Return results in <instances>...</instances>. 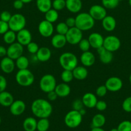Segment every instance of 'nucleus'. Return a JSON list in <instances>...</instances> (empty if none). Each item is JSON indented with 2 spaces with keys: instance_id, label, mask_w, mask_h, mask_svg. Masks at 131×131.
<instances>
[{
  "instance_id": "6",
  "label": "nucleus",
  "mask_w": 131,
  "mask_h": 131,
  "mask_svg": "<svg viewBox=\"0 0 131 131\" xmlns=\"http://www.w3.org/2000/svg\"><path fill=\"white\" fill-rule=\"evenodd\" d=\"M56 86V79L51 74H45L40 80L39 87L44 93H48V92L55 90Z\"/></svg>"
},
{
  "instance_id": "25",
  "label": "nucleus",
  "mask_w": 131,
  "mask_h": 131,
  "mask_svg": "<svg viewBox=\"0 0 131 131\" xmlns=\"http://www.w3.org/2000/svg\"><path fill=\"white\" fill-rule=\"evenodd\" d=\"M14 101V97L10 93L5 90L0 93V105L2 106L10 107Z\"/></svg>"
},
{
  "instance_id": "8",
  "label": "nucleus",
  "mask_w": 131,
  "mask_h": 131,
  "mask_svg": "<svg viewBox=\"0 0 131 131\" xmlns=\"http://www.w3.org/2000/svg\"><path fill=\"white\" fill-rule=\"evenodd\" d=\"M65 36L67 42L71 45L78 44L83 38L82 31L76 26L69 28Z\"/></svg>"
},
{
  "instance_id": "39",
  "label": "nucleus",
  "mask_w": 131,
  "mask_h": 131,
  "mask_svg": "<svg viewBox=\"0 0 131 131\" xmlns=\"http://www.w3.org/2000/svg\"><path fill=\"white\" fill-rule=\"evenodd\" d=\"M118 131H131V122L128 120H124L119 123L118 127Z\"/></svg>"
},
{
  "instance_id": "58",
  "label": "nucleus",
  "mask_w": 131,
  "mask_h": 131,
  "mask_svg": "<svg viewBox=\"0 0 131 131\" xmlns=\"http://www.w3.org/2000/svg\"><path fill=\"white\" fill-rule=\"evenodd\" d=\"M128 4H129L130 6H131V0H128Z\"/></svg>"
},
{
  "instance_id": "35",
  "label": "nucleus",
  "mask_w": 131,
  "mask_h": 131,
  "mask_svg": "<svg viewBox=\"0 0 131 131\" xmlns=\"http://www.w3.org/2000/svg\"><path fill=\"white\" fill-rule=\"evenodd\" d=\"M121 0H101L102 5L106 9H114L118 6Z\"/></svg>"
},
{
  "instance_id": "10",
  "label": "nucleus",
  "mask_w": 131,
  "mask_h": 131,
  "mask_svg": "<svg viewBox=\"0 0 131 131\" xmlns=\"http://www.w3.org/2000/svg\"><path fill=\"white\" fill-rule=\"evenodd\" d=\"M24 48L23 46H22L19 42H14L12 44L9 45L7 48V54L6 56L9 57L12 60H15L23 55Z\"/></svg>"
},
{
  "instance_id": "40",
  "label": "nucleus",
  "mask_w": 131,
  "mask_h": 131,
  "mask_svg": "<svg viewBox=\"0 0 131 131\" xmlns=\"http://www.w3.org/2000/svg\"><path fill=\"white\" fill-rule=\"evenodd\" d=\"M79 48L82 52H86V51H89V49L91 47L90 46L89 42L88 39H86V38H82L79 43H78Z\"/></svg>"
},
{
  "instance_id": "37",
  "label": "nucleus",
  "mask_w": 131,
  "mask_h": 131,
  "mask_svg": "<svg viewBox=\"0 0 131 131\" xmlns=\"http://www.w3.org/2000/svg\"><path fill=\"white\" fill-rule=\"evenodd\" d=\"M52 8L57 11H60L66 8V0H53Z\"/></svg>"
},
{
  "instance_id": "46",
  "label": "nucleus",
  "mask_w": 131,
  "mask_h": 131,
  "mask_svg": "<svg viewBox=\"0 0 131 131\" xmlns=\"http://www.w3.org/2000/svg\"><path fill=\"white\" fill-rule=\"evenodd\" d=\"M11 17V14L8 11H3L0 14V20L6 22V23H8Z\"/></svg>"
},
{
  "instance_id": "50",
  "label": "nucleus",
  "mask_w": 131,
  "mask_h": 131,
  "mask_svg": "<svg viewBox=\"0 0 131 131\" xmlns=\"http://www.w3.org/2000/svg\"><path fill=\"white\" fill-rule=\"evenodd\" d=\"M24 4V3L21 0H15L13 3V6L14 8L17 9V10H20V9L23 8Z\"/></svg>"
},
{
  "instance_id": "26",
  "label": "nucleus",
  "mask_w": 131,
  "mask_h": 131,
  "mask_svg": "<svg viewBox=\"0 0 131 131\" xmlns=\"http://www.w3.org/2000/svg\"><path fill=\"white\" fill-rule=\"evenodd\" d=\"M72 72L74 78L77 80H83L88 75V71L84 66L76 67Z\"/></svg>"
},
{
  "instance_id": "17",
  "label": "nucleus",
  "mask_w": 131,
  "mask_h": 131,
  "mask_svg": "<svg viewBox=\"0 0 131 131\" xmlns=\"http://www.w3.org/2000/svg\"><path fill=\"white\" fill-rule=\"evenodd\" d=\"M87 39L89 42L91 47L96 49L102 46L104 43V38L100 33L96 32L91 33Z\"/></svg>"
},
{
  "instance_id": "2",
  "label": "nucleus",
  "mask_w": 131,
  "mask_h": 131,
  "mask_svg": "<svg viewBox=\"0 0 131 131\" xmlns=\"http://www.w3.org/2000/svg\"><path fill=\"white\" fill-rule=\"evenodd\" d=\"M75 26L82 31H89L95 26V20L89 13L82 12L75 17Z\"/></svg>"
},
{
  "instance_id": "45",
  "label": "nucleus",
  "mask_w": 131,
  "mask_h": 131,
  "mask_svg": "<svg viewBox=\"0 0 131 131\" xmlns=\"http://www.w3.org/2000/svg\"><path fill=\"white\" fill-rule=\"evenodd\" d=\"M8 23L0 20V35H3L9 30Z\"/></svg>"
},
{
  "instance_id": "16",
  "label": "nucleus",
  "mask_w": 131,
  "mask_h": 131,
  "mask_svg": "<svg viewBox=\"0 0 131 131\" xmlns=\"http://www.w3.org/2000/svg\"><path fill=\"white\" fill-rule=\"evenodd\" d=\"M15 63L14 60L8 56L3 58L0 62V68L1 70L5 74H10L14 70Z\"/></svg>"
},
{
  "instance_id": "15",
  "label": "nucleus",
  "mask_w": 131,
  "mask_h": 131,
  "mask_svg": "<svg viewBox=\"0 0 131 131\" xmlns=\"http://www.w3.org/2000/svg\"><path fill=\"white\" fill-rule=\"evenodd\" d=\"M9 107L12 115L14 116H19L25 111L26 104L21 100H16L12 102Z\"/></svg>"
},
{
  "instance_id": "57",
  "label": "nucleus",
  "mask_w": 131,
  "mask_h": 131,
  "mask_svg": "<svg viewBox=\"0 0 131 131\" xmlns=\"http://www.w3.org/2000/svg\"><path fill=\"white\" fill-rule=\"evenodd\" d=\"M129 82H130V84H131V74L130 75V76H129Z\"/></svg>"
},
{
  "instance_id": "48",
  "label": "nucleus",
  "mask_w": 131,
  "mask_h": 131,
  "mask_svg": "<svg viewBox=\"0 0 131 131\" xmlns=\"http://www.w3.org/2000/svg\"><path fill=\"white\" fill-rule=\"evenodd\" d=\"M7 86V81L6 78L3 75H0V93L6 90Z\"/></svg>"
},
{
  "instance_id": "11",
  "label": "nucleus",
  "mask_w": 131,
  "mask_h": 131,
  "mask_svg": "<svg viewBox=\"0 0 131 131\" xmlns=\"http://www.w3.org/2000/svg\"><path fill=\"white\" fill-rule=\"evenodd\" d=\"M105 86L108 91L116 92L120 90L123 87V81L118 77L113 76L107 79Z\"/></svg>"
},
{
  "instance_id": "42",
  "label": "nucleus",
  "mask_w": 131,
  "mask_h": 131,
  "mask_svg": "<svg viewBox=\"0 0 131 131\" xmlns=\"http://www.w3.org/2000/svg\"><path fill=\"white\" fill-rule=\"evenodd\" d=\"M122 108L125 112L131 113V96L126 98L122 103Z\"/></svg>"
},
{
  "instance_id": "9",
  "label": "nucleus",
  "mask_w": 131,
  "mask_h": 131,
  "mask_svg": "<svg viewBox=\"0 0 131 131\" xmlns=\"http://www.w3.org/2000/svg\"><path fill=\"white\" fill-rule=\"evenodd\" d=\"M103 46L110 52H115L120 48L121 41L116 36L109 35L104 38Z\"/></svg>"
},
{
  "instance_id": "49",
  "label": "nucleus",
  "mask_w": 131,
  "mask_h": 131,
  "mask_svg": "<svg viewBox=\"0 0 131 131\" xmlns=\"http://www.w3.org/2000/svg\"><path fill=\"white\" fill-rule=\"evenodd\" d=\"M65 23L66 24V25L69 27V28H73V27L75 26V18L72 17H70L67 18L66 20Z\"/></svg>"
},
{
  "instance_id": "33",
  "label": "nucleus",
  "mask_w": 131,
  "mask_h": 131,
  "mask_svg": "<svg viewBox=\"0 0 131 131\" xmlns=\"http://www.w3.org/2000/svg\"><path fill=\"white\" fill-rule=\"evenodd\" d=\"M99 58H100V61L104 64L110 63L113 60V52L105 50L104 52L99 54Z\"/></svg>"
},
{
  "instance_id": "52",
  "label": "nucleus",
  "mask_w": 131,
  "mask_h": 131,
  "mask_svg": "<svg viewBox=\"0 0 131 131\" xmlns=\"http://www.w3.org/2000/svg\"><path fill=\"white\" fill-rule=\"evenodd\" d=\"M7 54V49L4 46H0V58H4Z\"/></svg>"
},
{
  "instance_id": "28",
  "label": "nucleus",
  "mask_w": 131,
  "mask_h": 131,
  "mask_svg": "<svg viewBox=\"0 0 131 131\" xmlns=\"http://www.w3.org/2000/svg\"><path fill=\"white\" fill-rule=\"evenodd\" d=\"M36 5L39 11L45 14L52 8V0H36Z\"/></svg>"
},
{
  "instance_id": "51",
  "label": "nucleus",
  "mask_w": 131,
  "mask_h": 131,
  "mask_svg": "<svg viewBox=\"0 0 131 131\" xmlns=\"http://www.w3.org/2000/svg\"><path fill=\"white\" fill-rule=\"evenodd\" d=\"M47 94H48V99L49 101H55L58 97L57 95L56 92H55V90L51 91V92H48Z\"/></svg>"
},
{
  "instance_id": "43",
  "label": "nucleus",
  "mask_w": 131,
  "mask_h": 131,
  "mask_svg": "<svg viewBox=\"0 0 131 131\" xmlns=\"http://www.w3.org/2000/svg\"><path fill=\"white\" fill-rule=\"evenodd\" d=\"M107 89L106 86L104 85H101L98 87L96 90V95L100 97H104L107 92Z\"/></svg>"
},
{
  "instance_id": "38",
  "label": "nucleus",
  "mask_w": 131,
  "mask_h": 131,
  "mask_svg": "<svg viewBox=\"0 0 131 131\" xmlns=\"http://www.w3.org/2000/svg\"><path fill=\"white\" fill-rule=\"evenodd\" d=\"M69 27L66 25L65 22H62V23H59L57 24L56 26V31L57 33L60 35H66L67 32L69 30Z\"/></svg>"
},
{
  "instance_id": "1",
  "label": "nucleus",
  "mask_w": 131,
  "mask_h": 131,
  "mask_svg": "<svg viewBox=\"0 0 131 131\" xmlns=\"http://www.w3.org/2000/svg\"><path fill=\"white\" fill-rule=\"evenodd\" d=\"M31 110L36 117L39 118H48L52 113L53 107L49 101L44 99H37L32 102Z\"/></svg>"
},
{
  "instance_id": "55",
  "label": "nucleus",
  "mask_w": 131,
  "mask_h": 131,
  "mask_svg": "<svg viewBox=\"0 0 131 131\" xmlns=\"http://www.w3.org/2000/svg\"><path fill=\"white\" fill-rule=\"evenodd\" d=\"M21 1H23L24 4H26V3H29L32 2L33 0H21Z\"/></svg>"
},
{
  "instance_id": "56",
  "label": "nucleus",
  "mask_w": 131,
  "mask_h": 131,
  "mask_svg": "<svg viewBox=\"0 0 131 131\" xmlns=\"http://www.w3.org/2000/svg\"><path fill=\"white\" fill-rule=\"evenodd\" d=\"M110 131H118V130L117 128H113V129H112Z\"/></svg>"
},
{
  "instance_id": "44",
  "label": "nucleus",
  "mask_w": 131,
  "mask_h": 131,
  "mask_svg": "<svg viewBox=\"0 0 131 131\" xmlns=\"http://www.w3.org/2000/svg\"><path fill=\"white\" fill-rule=\"evenodd\" d=\"M72 106H73V109L76 111H79L80 110L83 108L84 106L82 102V99H76L73 101V104H72Z\"/></svg>"
},
{
  "instance_id": "34",
  "label": "nucleus",
  "mask_w": 131,
  "mask_h": 131,
  "mask_svg": "<svg viewBox=\"0 0 131 131\" xmlns=\"http://www.w3.org/2000/svg\"><path fill=\"white\" fill-rule=\"evenodd\" d=\"M50 121L47 118H40L37 121V130L38 131H47L50 127Z\"/></svg>"
},
{
  "instance_id": "53",
  "label": "nucleus",
  "mask_w": 131,
  "mask_h": 131,
  "mask_svg": "<svg viewBox=\"0 0 131 131\" xmlns=\"http://www.w3.org/2000/svg\"><path fill=\"white\" fill-rule=\"evenodd\" d=\"M91 131H105L104 129H102V127H93L92 128Z\"/></svg>"
},
{
  "instance_id": "24",
  "label": "nucleus",
  "mask_w": 131,
  "mask_h": 131,
  "mask_svg": "<svg viewBox=\"0 0 131 131\" xmlns=\"http://www.w3.org/2000/svg\"><path fill=\"white\" fill-rule=\"evenodd\" d=\"M51 45L56 49H60L64 47L67 43L66 38L65 35L57 33L53 36L51 40Z\"/></svg>"
},
{
  "instance_id": "31",
  "label": "nucleus",
  "mask_w": 131,
  "mask_h": 131,
  "mask_svg": "<svg viewBox=\"0 0 131 131\" xmlns=\"http://www.w3.org/2000/svg\"><path fill=\"white\" fill-rule=\"evenodd\" d=\"M3 40L7 44H12V43L15 42V40H17V35L15 31L9 29L8 30L5 34H3Z\"/></svg>"
},
{
  "instance_id": "3",
  "label": "nucleus",
  "mask_w": 131,
  "mask_h": 131,
  "mask_svg": "<svg viewBox=\"0 0 131 131\" xmlns=\"http://www.w3.org/2000/svg\"><path fill=\"white\" fill-rule=\"evenodd\" d=\"M59 63L64 70H73L78 66V59L72 52H66L59 57Z\"/></svg>"
},
{
  "instance_id": "30",
  "label": "nucleus",
  "mask_w": 131,
  "mask_h": 131,
  "mask_svg": "<svg viewBox=\"0 0 131 131\" xmlns=\"http://www.w3.org/2000/svg\"><path fill=\"white\" fill-rule=\"evenodd\" d=\"M15 63L19 70H23V69H28L30 64V61L28 58L22 55L17 60H15Z\"/></svg>"
},
{
  "instance_id": "19",
  "label": "nucleus",
  "mask_w": 131,
  "mask_h": 131,
  "mask_svg": "<svg viewBox=\"0 0 131 131\" xmlns=\"http://www.w3.org/2000/svg\"><path fill=\"white\" fill-rule=\"evenodd\" d=\"M66 8L70 12L78 13L82 8L81 0H66Z\"/></svg>"
},
{
  "instance_id": "27",
  "label": "nucleus",
  "mask_w": 131,
  "mask_h": 131,
  "mask_svg": "<svg viewBox=\"0 0 131 131\" xmlns=\"http://www.w3.org/2000/svg\"><path fill=\"white\" fill-rule=\"evenodd\" d=\"M37 121L33 117H28L23 121V127L25 131H35L37 130Z\"/></svg>"
},
{
  "instance_id": "23",
  "label": "nucleus",
  "mask_w": 131,
  "mask_h": 131,
  "mask_svg": "<svg viewBox=\"0 0 131 131\" xmlns=\"http://www.w3.org/2000/svg\"><path fill=\"white\" fill-rule=\"evenodd\" d=\"M55 92H56L57 95L59 97L64 98L66 97L70 94L71 88L68 83H62L60 84H57L55 88Z\"/></svg>"
},
{
  "instance_id": "41",
  "label": "nucleus",
  "mask_w": 131,
  "mask_h": 131,
  "mask_svg": "<svg viewBox=\"0 0 131 131\" xmlns=\"http://www.w3.org/2000/svg\"><path fill=\"white\" fill-rule=\"evenodd\" d=\"M26 48L28 52L32 54H35L37 53V52L38 51L39 47L38 44H37V43L31 42L30 43H29L27 45Z\"/></svg>"
},
{
  "instance_id": "21",
  "label": "nucleus",
  "mask_w": 131,
  "mask_h": 131,
  "mask_svg": "<svg viewBox=\"0 0 131 131\" xmlns=\"http://www.w3.org/2000/svg\"><path fill=\"white\" fill-rule=\"evenodd\" d=\"M102 26L105 31L108 32H111L115 29L116 26V20L110 15H106L101 20Z\"/></svg>"
},
{
  "instance_id": "20",
  "label": "nucleus",
  "mask_w": 131,
  "mask_h": 131,
  "mask_svg": "<svg viewBox=\"0 0 131 131\" xmlns=\"http://www.w3.org/2000/svg\"><path fill=\"white\" fill-rule=\"evenodd\" d=\"M80 61L83 66L89 67L94 65L95 62V56L89 51L83 52L80 56Z\"/></svg>"
},
{
  "instance_id": "32",
  "label": "nucleus",
  "mask_w": 131,
  "mask_h": 131,
  "mask_svg": "<svg viewBox=\"0 0 131 131\" xmlns=\"http://www.w3.org/2000/svg\"><path fill=\"white\" fill-rule=\"evenodd\" d=\"M45 20L53 23L57 20L59 18V13L58 11L55 10V9L51 8L45 13Z\"/></svg>"
},
{
  "instance_id": "13",
  "label": "nucleus",
  "mask_w": 131,
  "mask_h": 131,
  "mask_svg": "<svg viewBox=\"0 0 131 131\" xmlns=\"http://www.w3.org/2000/svg\"><path fill=\"white\" fill-rule=\"evenodd\" d=\"M38 31L42 37H45V38H48L51 37L54 31L53 23L46 20H42L39 24Z\"/></svg>"
},
{
  "instance_id": "7",
  "label": "nucleus",
  "mask_w": 131,
  "mask_h": 131,
  "mask_svg": "<svg viewBox=\"0 0 131 131\" xmlns=\"http://www.w3.org/2000/svg\"><path fill=\"white\" fill-rule=\"evenodd\" d=\"M9 29L15 33L25 28L26 20L25 17L21 14H15L12 15L8 23Z\"/></svg>"
},
{
  "instance_id": "54",
  "label": "nucleus",
  "mask_w": 131,
  "mask_h": 131,
  "mask_svg": "<svg viewBox=\"0 0 131 131\" xmlns=\"http://www.w3.org/2000/svg\"><path fill=\"white\" fill-rule=\"evenodd\" d=\"M79 113H80L81 114V115H82V116H83V115H86V110H85V109H84V108H82V110H80V111H79Z\"/></svg>"
},
{
  "instance_id": "36",
  "label": "nucleus",
  "mask_w": 131,
  "mask_h": 131,
  "mask_svg": "<svg viewBox=\"0 0 131 131\" xmlns=\"http://www.w3.org/2000/svg\"><path fill=\"white\" fill-rule=\"evenodd\" d=\"M61 79L64 83H69L72 81L74 77H73V72L72 70H64V71L61 74Z\"/></svg>"
},
{
  "instance_id": "18",
  "label": "nucleus",
  "mask_w": 131,
  "mask_h": 131,
  "mask_svg": "<svg viewBox=\"0 0 131 131\" xmlns=\"http://www.w3.org/2000/svg\"><path fill=\"white\" fill-rule=\"evenodd\" d=\"M82 101L85 107L87 108H94L95 107L98 100L96 95L88 92L83 95L82 98Z\"/></svg>"
},
{
  "instance_id": "14",
  "label": "nucleus",
  "mask_w": 131,
  "mask_h": 131,
  "mask_svg": "<svg viewBox=\"0 0 131 131\" xmlns=\"http://www.w3.org/2000/svg\"><path fill=\"white\" fill-rule=\"evenodd\" d=\"M16 35L17 41L19 43H21L22 46H26L28 43L32 42V33L28 29L24 28L19 31L17 32Z\"/></svg>"
},
{
  "instance_id": "4",
  "label": "nucleus",
  "mask_w": 131,
  "mask_h": 131,
  "mask_svg": "<svg viewBox=\"0 0 131 131\" xmlns=\"http://www.w3.org/2000/svg\"><path fill=\"white\" fill-rule=\"evenodd\" d=\"M15 81L21 86L28 87L33 83L35 77L33 73L28 69L19 70L15 75Z\"/></svg>"
},
{
  "instance_id": "59",
  "label": "nucleus",
  "mask_w": 131,
  "mask_h": 131,
  "mask_svg": "<svg viewBox=\"0 0 131 131\" xmlns=\"http://www.w3.org/2000/svg\"><path fill=\"white\" fill-rule=\"evenodd\" d=\"M1 116H0V125H1Z\"/></svg>"
},
{
  "instance_id": "12",
  "label": "nucleus",
  "mask_w": 131,
  "mask_h": 131,
  "mask_svg": "<svg viewBox=\"0 0 131 131\" xmlns=\"http://www.w3.org/2000/svg\"><path fill=\"white\" fill-rule=\"evenodd\" d=\"M89 14L95 20H101L107 15V10L103 5H95L91 6Z\"/></svg>"
},
{
  "instance_id": "22",
  "label": "nucleus",
  "mask_w": 131,
  "mask_h": 131,
  "mask_svg": "<svg viewBox=\"0 0 131 131\" xmlns=\"http://www.w3.org/2000/svg\"><path fill=\"white\" fill-rule=\"evenodd\" d=\"M36 58L38 61L41 62L48 61L51 56V52L49 48L46 47H42L39 49L38 51L35 54Z\"/></svg>"
},
{
  "instance_id": "47",
  "label": "nucleus",
  "mask_w": 131,
  "mask_h": 131,
  "mask_svg": "<svg viewBox=\"0 0 131 131\" xmlns=\"http://www.w3.org/2000/svg\"><path fill=\"white\" fill-rule=\"evenodd\" d=\"M96 110L100 111H105L107 107V104L106 102L104 101H98L96 102V104L95 106Z\"/></svg>"
},
{
  "instance_id": "5",
  "label": "nucleus",
  "mask_w": 131,
  "mask_h": 131,
  "mask_svg": "<svg viewBox=\"0 0 131 131\" xmlns=\"http://www.w3.org/2000/svg\"><path fill=\"white\" fill-rule=\"evenodd\" d=\"M82 115L79 111L71 110L66 115L64 118V123L66 125L71 129H74L79 126L82 122Z\"/></svg>"
},
{
  "instance_id": "29",
  "label": "nucleus",
  "mask_w": 131,
  "mask_h": 131,
  "mask_svg": "<svg viewBox=\"0 0 131 131\" xmlns=\"http://www.w3.org/2000/svg\"><path fill=\"white\" fill-rule=\"evenodd\" d=\"M106 119L102 114H96L92 117V128L93 127H102L105 124Z\"/></svg>"
}]
</instances>
